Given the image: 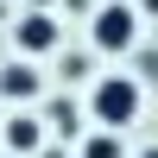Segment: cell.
<instances>
[{
    "label": "cell",
    "mask_w": 158,
    "mask_h": 158,
    "mask_svg": "<svg viewBox=\"0 0 158 158\" xmlns=\"http://www.w3.org/2000/svg\"><path fill=\"white\" fill-rule=\"evenodd\" d=\"M89 108H95V120L108 127V133H120V127L139 114V82L133 76H101L95 95H89Z\"/></svg>",
    "instance_id": "1"
},
{
    "label": "cell",
    "mask_w": 158,
    "mask_h": 158,
    "mask_svg": "<svg viewBox=\"0 0 158 158\" xmlns=\"http://www.w3.org/2000/svg\"><path fill=\"white\" fill-rule=\"evenodd\" d=\"M133 38H139L133 6H120V0H114V6H101V13H95V44H101V51H127Z\"/></svg>",
    "instance_id": "2"
},
{
    "label": "cell",
    "mask_w": 158,
    "mask_h": 158,
    "mask_svg": "<svg viewBox=\"0 0 158 158\" xmlns=\"http://www.w3.org/2000/svg\"><path fill=\"white\" fill-rule=\"evenodd\" d=\"M57 44V19L51 13H25L19 19V51H51Z\"/></svg>",
    "instance_id": "3"
},
{
    "label": "cell",
    "mask_w": 158,
    "mask_h": 158,
    "mask_svg": "<svg viewBox=\"0 0 158 158\" xmlns=\"http://www.w3.org/2000/svg\"><path fill=\"white\" fill-rule=\"evenodd\" d=\"M0 89H6V95H38V70H32V63H6V70H0Z\"/></svg>",
    "instance_id": "4"
},
{
    "label": "cell",
    "mask_w": 158,
    "mask_h": 158,
    "mask_svg": "<svg viewBox=\"0 0 158 158\" xmlns=\"http://www.w3.org/2000/svg\"><path fill=\"white\" fill-rule=\"evenodd\" d=\"M38 139H44V133H38V120H25V114H19V120H6V146H13V152H38Z\"/></svg>",
    "instance_id": "5"
},
{
    "label": "cell",
    "mask_w": 158,
    "mask_h": 158,
    "mask_svg": "<svg viewBox=\"0 0 158 158\" xmlns=\"http://www.w3.org/2000/svg\"><path fill=\"white\" fill-rule=\"evenodd\" d=\"M82 158H120V139L114 133H89L82 139Z\"/></svg>",
    "instance_id": "6"
},
{
    "label": "cell",
    "mask_w": 158,
    "mask_h": 158,
    "mask_svg": "<svg viewBox=\"0 0 158 158\" xmlns=\"http://www.w3.org/2000/svg\"><path fill=\"white\" fill-rule=\"evenodd\" d=\"M139 6H146V13H158V0H139Z\"/></svg>",
    "instance_id": "7"
},
{
    "label": "cell",
    "mask_w": 158,
    "mask_h": 158,
    "mask_svg": "<svg viewBox=\"0 0 158 158\" xmlns=\"http://www.w3.org/2000/svg\"><path fill=\"white\" fill-rule=\"evenodd\" d=\"M139 158H158V146H152V152H139Z\"/></svg>",
    "instance_id": "8"
}]
</instances>
